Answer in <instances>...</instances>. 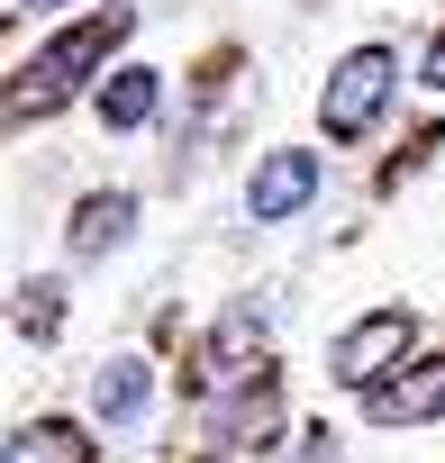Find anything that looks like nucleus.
I'll list each match as a JSON object with an SVG mask.
<instances>
[{"label": "nucleus", "instance_id": "nucleus-7", "mask_svg": "<svg viewBox=\"0 0 445 463\" xmlns=\"http://www.w3.org/2000/svg\"><path fill=\"white\" fill-rule=\"evenodd\" d=\"M137 237V200L128 191H91L82 209H73V255L91 264V255H109V246H128Z\"/></svg>", "mask_w": 445, "mask_h": 463}, {"label": "nucleus", "instance_id": "nucleus-10", "mask_svg": "<svg viewBox=\"0 0 445 463\" xmlns=\"http://www.w3.org/2000/svg\"><path fill=\"white\" fill-rule=\"evenodd\" d=\"M218 445H273V391L237 400V409H218Z\"/></svg>", "mask_w": 445, "mask_h": 463}, {"label": "nucleus", "instance_id": "nucleus-11", "mask_svg": "<svg viewBox=\"0 0 445 463\" xmlns=\"http://www.w3.org/2000/svg\"><path fill=\"white\" fill-rule=\"evenodd\" d=\"M55 318H64L55 282H19V336H55Z\"/></svg>", "mask_w": 445, "mask_h": 463}, {"label": "nucleus", "instance_id": "nucleus-5", "mask_svg": "<svg viewBox=\"0 0 445 463\" xmlns=\"http://www.w3.org/2000/svg\"><path fill=\"white\" fill-rule=\"evenodd\" d=\"M364 409H373V427H427V418H445V364L391 373L382 391H364Z\"/></svg>", "mask_w": 445, "mask_h": 463}, {"label": "nucleus", "instance_id": "nucleus-1", "mask_svg": "<svg viewBox=\"0 0 445 463\" xmlns=\"http://www.w3.org/2000/svg\"><path fill=\"white\" fill-rule=\"evenodd\" d=\"M391 82H400V55H391V46H355V55H336V73H327V91H318V128H327L336 146L364 137V128L382 118Z\"/></svg>", "mask_w": 445, "mask_h": 463}, {"label": "nucleus", "instance_id": "nucleus-12", "mask_svg": "<svg viewBox=\"0 0 445 463\" xmlns=\"http://www.w3.org/2000/svg\"><path fill=\"white\" fill-rule=\"evenodd\" d=\"M418 73H427V82L445 91V28H436V46H427V64H418Z\"/></svg>", "mask_w": 445, "mask_h": 463}, {"label": "nucleus", "instance_id": "nucleus-4", "mask_svg": "<svg viewBox=\"0 0 445 463\" xmlns=\"http://www.w3.org/2000/svg\"><path fill=\"white\" fill-rule=\"evenodd\" d=\"M318 200V155L309 146H273L255 173H246V218L255 227H282V218H300Z\"/></svg>", "mask_w": 445, "mask_h": 463}, {"label": "nucleus", "instance_id": "nucleus-8", "mask_svg": "<svg viewBox=\"0 0 445 463\" xmlns=\"http://www.w3.org/2000/svg\"><path fill=\"white\" fill-rule=\"evenodd\" d=\"M10 463H100V454H91V436L73 418H28L10 436Z\"/></svg>", "mask_w": 445, "mask_h": 463}, {"label": "nucleus", "instance_id": "nucleus-3", "mask_svg": "<svg viewBox=\"0 0 445 463\" xmlns=\"http://www.w3.org/2000/svg\"><path fill=\"white\" fill-rule=\"evenodd\" d=\"M409 345H418V318H409V309H364V318L336 336V382H346V391H382Z\"/></svg>", "mask_w": 445, "mask_h": 463}, {"label": "nucleus", "instance_id": "nucleus-9", "mask_svg": "<svg viewBox=\"0 0 445 463\" xmlns=\"http://www.w3.org/2000/svg\"><path fill=\"white\" fill-rule=\"evenodd\" d=\"M155 100H164L155 64H118V82H100V118H109V128H146Z\"/></svg>", "mask_w": 445, "mask_h": 463}, {"label": "nucleus", "instance_id": "nucleus-2", "mask_svg": "<svg viewBox=\"0 0 445 463\" xmlns=\"http://www.w3.org/2000/svg\"><path fill=\"white\" fill-rule=\"evenodd\" d=\"M128 28H137L128 10H91V19L55 28V37L37 46V64H28V73H37V109H55L64 91H82V73H91V64H109V46H118Z\"/></svg>", "mask_w": 445, "mask_h": 463}, {"label": "nucleus", "instance_id": "nucleus-6", "mask_svg": "<svg viewBox=\"0 0 445 463\" xmlns=\"http://www.w3.org/2000/svg\"><path fill=\"white\" fill-rule=\"evenodd\" d=\"M155 409V364L146 354H109L100 373H91V418L100 427H137Z\"/></svg>", "mask_w": 445, "mask_h": 463}]
</instances>
